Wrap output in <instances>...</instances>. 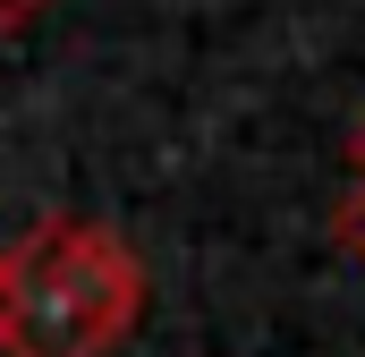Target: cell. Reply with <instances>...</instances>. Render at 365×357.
Wrapping results in <instances>:
<instances>
[{"label": "cell", "mask_w": 365, "mask_h": 357, "mask_svg": "<svg viewBox=\"0 0 365 357\" xmlns=\"http://www.w3.org/2000/svg\"><path fill=\"white\" fill-rule=\"evenodd\" d=\"M0 341H9V256H0Z\"/></svg>", "instance_id": "cell-4"}, {"label": "cell", "mask_w": 365, "mask_h": 357, "mask_svg": "<svg viewBox=\"0 0 365 357\" xmlns=\"http://www.w3.org/2000/svg\"><path fill=\"white\" fill-rule=\"evenodd\" d=\"M331 230H340V238H349V247L365 256V187L349 196V204H340V213H331Z\"/></svg>", "instance_id": "cell-2"}, {"label": "cell", "mask_w": 365, "mask_h": 357, "mask_svg": "<svg viewBox=\"0 0 365 357\" xmlns=\"http://www.w3.org/2000/svg\"><path fill=\"white\" fill-rule=\"evenodd\" d=\"M145 315V264L102 221H34L9 256V357H110Z\"/></svg>", "instance_id": "cell-1"}, {"label": "cell", "mask_w": 365, "mask_h": 357, "mask_svg": "<svg viewBox=\"0 0 365 357\" xmlns=\"http://www.w3.org/2000/svg\"><path fill=\"white\" fill-rule=\"evenodd\" d=\"M51 0H0V34H17V26H34Z\"/></svg>", "instance_id": "cell-3"}, {"label": "cell", "mask_w": 365, "mask_h": 357, "mask_svg": "<svg viewBox=\"0 0 365 357\" xmlns=\"http://www.w3.org/2000/svg\"><path fill=\"white\" fill-rule=\"evenodd\" d=\"M349 162H357V178H365V119H357V136H349Z\"/></svg>", "instance_id": "cell-5"}]
</instances>
